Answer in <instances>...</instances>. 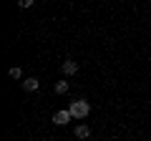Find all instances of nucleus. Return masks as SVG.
Listing matches in <instances>:
<instances>
[{"instance_id":"obj_2","label":"nucleus","mask_w":151,"mask_h":141,"mask_svg":"<svg viewBox=\"0 0 151 141\" xmlns=\"http://www.w3.org/2000/svg\"><path fill=\"white\" fill-rule=\"evenodd\" d=\"M78 60H73V58H65L63 60V65H60V70H63V76H76L78 73Z\"/></svg>"},{"instance_id":"obj_7","label":"nucleus","mask_w":151,"mask_h":141,"mask_svg":"<svg viewBox=\"0 0 151 141\" xmlns=\"http://www.w3.org/2000/svg\"><path fill=\"white\" fill-rule=\"evenodd\" d=\"M53 88H55V93H60V96H63V93H68V88H70V86H68V81H55V86H53Z\"/></svg>"},{"instance_id":"obj_8","label":"nucleus","mask_w":151,"mask_h":141,"mask_svg":"<svg viewBox=\"0 0 151 141\" xmlns=\"http://www.w3.org/2000/svg\"><path fill=\"white\" fill-rule=\"evenodd\" d=\"M33 3H35V0H18V5H20V8H33Z\"/></svg>"},{"instance_id":"obj_6","label":"nucleus","mask_w":151,"mask_h":141,"mask_svg":"<svg viewBox=\"0 0 151 141\" xmlns=\"http://www.w3.org/2000/svg\"><path fill=\"white\" fill-rule=\"evenodd\" d=\"M8 76L18 81V78H23V68H20V65H10V68H8Z\"/></svg>"},{"instance_id":"obj_4","label":"nucleus","mask_w":151,"mask_h":141,"mask_svg":"<svg viewBox=\"0 0 151 141\" xmlns=\"http://www.w3.org/2000/svg\"><path fill=\"white\" fill-rule=\"evenodd\" d=\"M38 88H40V81H38V78H25V81H23V91L25 93H33V91H38Z\"/></svg>"},{"instance_id":"obj_5","label":"nucleus","mask_w":151,"mask_h":141,"mask_svg":"<svg viewBox=\"0 0 151 141\" xmlns=\"http://www.w3.org/2000/svg\"><path fill=\"white\" fill-rule=\"evenodd\" d=\"M73 134H76V139H88V136H91V126L88 124H78Z\"/></svg>"},{"instance_id":"obj_1","label":"nucleus","mask_w":151,"mask_h":141,"mask_svg":"<svg viewBox=\"0 0 151 141\" xmlns=\"http://www.w3.org/2000/svg\"><path fill=\"white\" fill-rule=\"evenodd\" d=\"M68 111L73 119H86L88 114H91V103L86 101V98H76V101L68 103Z\"/></svg>"},{"instance_id":"obj_3","label":"nucleus","mask_w":151,"mask_h":141,"mask_svg":"<svg viewBox=\"0 0 151 141\" xmlns=\"http://www.w3.org/2000/svg\"><path fill=\"white\" fill-rule=\"evenodd\" d=\"M53 121H55V126H65L68 121H73V116H70L68 109H60V111H55V114H53Z\"/></svg>"}]
</instances>
